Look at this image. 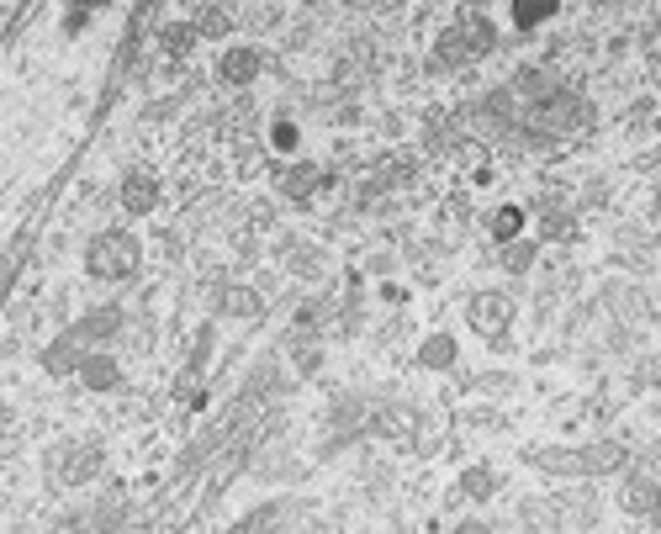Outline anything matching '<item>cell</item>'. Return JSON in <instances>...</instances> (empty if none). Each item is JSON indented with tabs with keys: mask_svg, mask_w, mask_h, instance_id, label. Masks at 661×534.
I'll use <instances>...</instances> for the list:
<instances>
[{
	"mask_svg": "<svg viewBox=\"0 0 661 534\" xmlns=\"http://www.w3.org/2000/svg\"><path fill=\"white\" fill-rule=\"evenodd\" d=\"M281 265H286L291 275H302V281H318V275H323V249L312 244V238L286 233V238H281Z\"/></svg>",
	"mask_w": 661,
	"mask_h": 534,
	"instance_id": "30bf717a",
	"label": "cell"
},
{
	"mask_svg": "<svg viewBox=\"0 0 661 534\" xmlns=\"http://www.w3.org/2000/svg\"><path fill=\"white\" fill-rule=\"evenodd\" d=\"M260 69H265L260 43H228V48H223V59H217V80L244 90V85L260 80Z\"/></svg>",
	"mask_w": 661,
	"mask_h": 534,
	"instance_id": "8992f818",
	"label": "cell"
},
{
	"mask_svg": "<svg viewBox=\"0 0 661 534\" xmlns=\"http://www.w3.org/2000/svg\"><path fill=\"white\" fill-rule=\"evenodd\" d=\"M80 381L90 386V392H117V386H122V365L112 355H96V349H90L85 365H80Z\"/></svg>",
	"mask_w": 661,
	"mask_h": 534,
	"instance_id": "5bb4252c",
	"label": "cell"
},
{
	"mask_svg": "<svg viewBox=\"0 0 661 534\" xmlns=\"http://www.w3.org/2000/svg\"><path fill=\"white\" fill-rule=\"evenodd\" d=\"M223 307H228V312H244V318H254V312H260V302H254V291H249V286H233Z\"/></svg>",
	"mask_w": 661,
	"mask_h": 534,
	"instance_id": "7402d4cb",
	"label": "cell"
},
{
	"mask_svg": "<svg viewBox=\"0 0 661 534\" xmlns=\"http://www.w3.org/2000/svg\"><path fill=\"white\" fill-rule=\"evenodd\" d=\"M529 466H540L550 476H614V471H630V445L619 439H598V445H582V450H529Z\"/></svg>",
	"mask_w": 661,
	"mask_h": 534,
	"instance_id": "6da1fadb",
	"label": "cell"
},
{
	"mask_svg": "<svg viewBox=\"0 0 661 534\" xmlns=\"http://www.w3.org/2000/svg\"><path fill=\"white\" fill-rule=\"evenodd\" d=\"M545 16H556V6H529V0L513 6V22H519V27H535V22H545Z\"/></svg>",
	"mask_w": 661,
	"mask_h": 534,
	"instance_id": "603a6c76",
	"label": "cell"
},
{
	"mask_svg": "<svg viewBox=\"0 0 661 534\" xmlns=\"http://www.w3.org/2000/svg\"><path fill=\"white\" fill-rule=\"evenodd\" d=\"M524 223H529V212L508 201V207H498V212L487 217V233H492V244L508 249V244H519V238H524Z\"/></svg>",
	"mask_w": 661,
	"mask_h": 534,
	"instance_id": "9a60e30c",
	"label": "cell"
},
{
	"mask_svg": "<svg viewBox=\"0 0 661 534\" xmlns=\"http://www.w3.org/2000/svg\"><path fill=\"white\" fill-rule=\"evenodd\" d=\"M101 471V445H90V439H69V445L53 450V487H80L90 476Z\"/></svg>",
	"mask_w": 661,
	"mask_h": 534,
	"instance_id": "277c9868",
	"label": "cell"
},
{
	"mask_svg": "<svg viewBox=\"0 0 661 534\" xmlns=\"http://www.w3.org/2000/svg\"><path fill=\"white\" fill-rule=\"evenodd\" d=\"M450 534H498V529H492V524H482V519H466V524H455Z\"/></svg>",
	"mask_w": 661,
	"mask_h": 534,
	"instance_id": "d4e9b609",
	"label": "cell"
},
{
	"mask_svg": "<svg viewBox=\"0 0 661 534\" xmlns=\"http://www.w3.org/2000/svg\"><path fill=\"white\" fill-rule=\"evenodd\" d=\"M117 328H122V307L106 302V307H96V312H85V318L69 328V334H75L80 344H96V339H112Z\"/></svg>",
	"mask_w": 661,
	"mask_h": 534,
	"instance_id": "7c38bea8",
	"label": "cell"
},
{
	"mask_svg": "<svg viewBox=\"0 0 661 534\" xmlns=\"http://www.w3.org/2000/svg\"><path fill=\"white\" fill-rule=\"evenodd\" d=\"M503 270H508V275H524V270H535V244H529V238H519V244H508V249H503Z\"/></svg>",
	"mask_w": 661,
	"mask_h": 534,
	"instance_id": "ffe728a7",
	"label": "cell"
},
{
	"mask_svg": "<svg viewBox=\"0 0 661 534\" xmlns=\"http://www.w3.org/2000/svg\"><path fill=\"white\" fill-rule=\"evenodd\" d=\"M513 297L498 286H487V291H471V302H466V323H471V334H482V339H503L508 328H513Z\"/></svg>",
	"mask_w": 661,
	"mask_h": 534,
	"instance_id": "3957f363",
	"label": "cell"
},
{
	"mask_svg": "<svg viewBox=\"0 0 661 534\" xmlns=\"http://www.w3.org/2000/svg\"><path fill=\"white\" fill-rule=\"evenodd\" d=\"M275 191H281L286 201H312L318 196V186H323V164H307V159H297V164H275Z\"/></svg>",
	"mask_w": 661,
	"mask_h": 534,
	"instance_id": "52a82bcc",
	"label": "cell"
},
{
	"mask_svg": "<svg viewBox=\"0 0 661 534\" xmlns=\"http://www.w3.org/2000/svg\"><path fill=\"white\" fill-rule=\"evenodd\" d=\"M498 492V471L492 466H466L461 471V497H476V503H482V497H492Z\"/></svg>",
	"mask_w": 661,
	"mask_h": 534,
	"instance_id": "ac0fdd59",
	"label": "cell"
},
{
	"mask_svg": "<svg viewBox=\"0 0 661 534\" xmlns=\"http://www.w3.org/2000/svg\"><path fill=\"white\" fill-rule=\"evenodd\" d=\"M191 27H196V38H228V32H233V16L217 11V6H207V11L191 16Z\"/></svg>",
	"mask_w": 661,
	"mask_h": 534,
	"instance_id": "d6986e66",
	"label": "cell"
},
{
	"mask_svg": "<svg viewBox=\"0 0 661 534\" xmlns=\"http://www.w3.org/2000/svg\"><path fill=\"white\" fill-rule=\"evenodd\" d=\"M418 365H424V371H450L455 365V339L450 334H429L424 344H418Z\"/></svg>",
	"mask_w": 661,
	"mask_h": 534,
	"instance_id": "e0dca14e",
	"label": "cell"
},
{
	"mask_svg": "<svg viewBox=\"0 0 661 534\" xmlns=\"http://www.w3.org/2000/svg\"><path fill=\"white\" fill-rule=\"evenodd\" d=\"M122 207L133 212V217H149L159 207V180H154V170H127L122 175Z\"/></svg>",
	"mask_w": 661,
	"mask_h": 534,
	"instance_id": "8fae6325",
	"label": "cell"
},
{
	"mask_svg": "<svg viewBox=\"0 0 661 534\" xmlns=\"http://www.w3.org/2000/svg\"><path fill=\"white\" fill-rule=\"evenodd\" d=\"M450 27L461 32V43H466V53H471V59H482V53H492V48H498V27H492V16H482L476 6L455 11V22H450Z\"/></svg>",
	"mask_w": 661,
	"mask_h": 534,
	"instance_id": "9c48e42d",
	"label": "cell"
},
{
	"mask_svg": "<svg viewBox=\"0 0 661 534\" xmlns=\"http://www.w3.org/2000/svg\"><path fill=\"white\" fill-rule=\"evenodd\" d=\"M270 149L291 154V149H297V127H291V122H275V127H270Z\"/></svg>",
	"mask_w": 661,
	"mask_h": 534,
	"instance_id": "cb8c5ba5",
	"label": "cell"
},
{
	"mask_svg": "<svg viewBox=\"0 0 661 534\" xmlns=\"http://www.w3.org/2000/svg\"><path fill=\"white\" fill-rule=\"evenodd\" d=\"M159 43H164V53H191V43H201V38H196L191 22H175V27L159 32Z\"/></svg>",
	"mask_w": 661,
	"mask_h": 534,
	"instance_id": "44dd1931",
	"label": "cell"
},
{
	"mask_svg": "<svg viewBox=\"0 0 661 534\" xmlns=\"http://www.w3.org/2000/svg\"><path fill=\"white\" fill-rule=\"evenodd\" d=\"M624 513L661 524V476H656V466H630L624 471Z\"/></svg>",
	"mask_w": 661,
	"mask_h": 534,
	"instance_id": "5b68a950",
	"label": "cell"
},
{
	"mask_svg": "<svg viewBox=\"0 0 661 534\" xmlns=\"http://www.w3.org/2000/svg\"><path fill=\"white\" fill-rule=\"evenodd\" d=\"M138 265H143V244L127 228H101L85 244V270L96 281H133Z\"/></svg>",
	"mask_w": 661,
	"mask_h": 534,
	"instance_id": "7a4b0ae2",
	"label": "cell"
},
{
	"mask_svg": "<svg viewBox=\"0 0 661 534\" xmlns=\"http://www.w3.org/2000/svg\"><path fill=\"white\" fill-rule=\"evenodd\" d=\"M577 238V212L561 201H540L535 207V244H572Z\"/></svg>",
	"mask_w": 661,
	"mask_h": 534,
	"instance_id": "ba28073f",
	"label": "cell"
},
{
	"mask_svg": "<svg viewBox=\"0 0 661 534\" xmlns=\"http://www.w3.org/2000/svg\"><path fill=\"white\" fill-rule=\"evenodd\" d=\"M651 466H656V476H661V445H656V455H651Z\"/></svg>",
	"mask_w": 661,
	"mask_h": 534,
	"instance_id": "484cf974",
	"label": "cell"
},
{
	"mask_svg": "<svg viewBox=\"0 0 661 534\" xmlns=\"http://www.w3.org/2000/svg\"><path fill=\"white\" fill-rule=\"evenodd\" d=\"M429 64H434V69H466V64H471V53H466V43H461V32H455V27L439 32V43H434V53H429Z\"/></svg>",
	"mask_w": 661,
	"mask_h": 534,
	"instance_id": "2e32d148",
	"label": "cell"
},
{
	"mask_svg": "<svg viewBox=\"0 0 661 534\" xmlns=\"http://www.w3.org/2000/svg\"><path fill=\"white\" fill-rule=\"evenodd\" d=\"M85 355H90V349H85L75 334H64V339H53V344L43 349V371H53V376H69V371H75V376H80Z\"/></svg>",
	"mask_w": 661,
	"mask_h": 534,
	"instance_id": "4fadbf2b",
	"label": "cell"
}]
</instances>
